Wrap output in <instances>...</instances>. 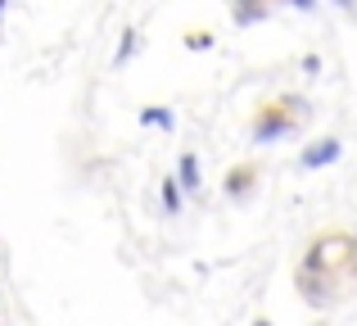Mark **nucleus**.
<instances>
[{
	"label": "nucleus",
	"instance_id": "0eeeda50",
	"mask_svg": "<svg viewBox=\"0 0 357 326\" xmlns=\"http://www.w3.org/2000/svg\"><path fill=\"white\" fill-rule=\"evenodd\" d=\"M289 5H294V9H312V0H289Z\"/></svg>",
	"mask_w": 357,
	"mask_h": 326
},
{
	"label": "nucleus",
	"instance_id": "f03ea898",
	"mask_svg": "<svg viewBox=\"0 0 357 326\" xmlns=\"http://www.w3.org/2000/svg\"><path fill=\"white\" fill-rule=\"evenodd\" d=\"M307 105L298 96H280V100H267L253 118V141H276V136H289L298 123H303Z\"/></svg>",
	"mask_w": 357,
	"mask_h": 326
},
{
	"label": "nucleus",
	"instance_id": "423d86ee",
	"mask_svg": "<svg viewBox=\"0 0 357 326\" xmlns=\"http://www.w3.org/2000/svg\"><path fill=\"white\" fill-rule=\"evenodd\" d=\"M204 45H213L208 32H190V50H204Z\"/></svg>",
	"mask_w": 357,
	"mask_h": 326
},
{
	"label": "nucleus",
	"instance_id": "39448f33",
	"mask_svg": "<svg viewBox=\"0 0 357 326\" xmlns=\"http://www.w3.org/2000/svg\"><path fill=\"white\" fill-rule=\"evenodd\" d=\"M195 177H199V163L185 154V159H181V181H185V186H195Z\"/></svg>",
	"mask_w": 357,
	"mask_h": 326
},
{
	"label": "nucleus",
	"instance_id": "6e6552de",
	"mask_svg": "<svg viewBox=\"0 0 357 326\" xmlns=\"http://www.w3.org/2000/svg\"><path fill=\"white\" fill-rule=\"evenodd\" d=\"M5 5H9V0H0V14H5Z\"/></svg>",
	"mask_w": 357,
	"mask_h": 326
},
{
	"label": "nucleus",
	"instance_id": "20e7f679",
	"mask_svg": "<svg viewBox=\"0 0 357 326\" xmlns=\"http://www.w3.org/2000/svg\"><path fill=\"white\" fill-rule=\"evenodd\" d=\"M140 118H145L149 127H172V114H167V109H145Z\"/></svg>",
	"mask_w": 357,
	"mask_h": 326
},
{
	"label": "nucleus",
	"instance_id": "f257e3e1",
	"mask_svg": "<svg viewBox=\"0 0 357 326\" xmlns=\"http://www.w3.org/2000/svg\"><path fill=\"white\" fill-rule=\"evenodd\" d=\"M294 286L303 304H312V309H335L349 295H357V231L349 227L317 231L298 254Z\"/></svg>",
	"mask_w": 357,
	"mask_h": 326
},
{
	"label": "nucleus",
	"instance_id": "7ed1b4c3",
	"mask_svg": "<svg viewBox=\"0 0 357 326\" xmlns=\"http://www.w3.org/2000/svg\"><path fill=\"white\" fill-rule=\"evenodd\" d=\"M253 177H258V163H236L227 172V195H244L253 191Z\"/></svg>",
	"mask_w": 357,
	"mask_h": 326
}]
</instances>
